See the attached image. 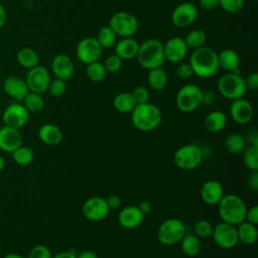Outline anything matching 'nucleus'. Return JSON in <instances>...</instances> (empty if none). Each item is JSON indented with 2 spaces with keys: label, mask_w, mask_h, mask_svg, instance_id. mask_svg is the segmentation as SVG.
I'll return each instance as SVG.
<instances>
[{
  "label": "nucleus",
  "mask_w": 258,
  "mask_h": 258,
  "mask_svg": "<svg viewBox=\"0 0 258 258\" xmlns=\"http://www.w3.org/2000/svg\"><path fill=\"white\" fill-rule=\"evenodd\" d=\"M188 63L192 69L194 75L201 79L214 77L220 69L218 52L214 48L206 45L192 50Z\"/></svg>",
  "instance_id": "1"
},
{
  "label": "nucleus",
  "mask_w": 258,
  "mask_h": 258,
  "mask_svg": "<svg viewBox=\"0 0 258 258\" xmlns=\"http://www.w3.org/2000/svg\"><path fill=\"white\" fill-rule=\"evenodd\" d=\"M162 120L160 109L149 102L138 104L131 112L133 126L140 131H152L156 129Z\"/></svg>",
  "instance_id": "2"
},
{
  "label": "nucleus",
  "mask_w": 258,
  "mask_h": 258,
  "mask_svg": "<svg viewBox=\"0 0 258 258\" xmlns=\"http://www.w3.org/2000/svg\"><path fill=\"white\" fill-rule=\"evenodd\" d=\"M218 211L223 222L237 226L245 221L247 207L239 196L227 194L218 204Z\"/></svg>",
  "instance_id": "3"
},
{
  "label": "nucleus",
  "mask_w": 258,
  "mask_h": 258,
  "mask_svg": "<svg viewBox=\"0 0 258 258\" xmlns=\"http://www.w3.org/2000/svg\"><path fill=\"white\" fill-rule=\"evenodd\" d=\"M135 58H137L140 67L147 71L161 68L165 60L163 42L157 38L146 39L139 45Z\"/></svg>",
  "instance_id": "4"
},
{
  "label": "nucleus",
  "mask_w": 258,
  "mask_h": 258,
  "mask_svg": "<svg viewBox=\"0 0 258 258\" xmlns=\"http://www.w3.org/2000/svg\"><path fill=\"white\" fill-rule=\"evenodd\" d=\"M218 91L221 96L232 101L243 98L247 92L245 80L240 74L226 73L218 81Z\"/></svg>",
  "instance_id": "5"
},
{
  "label": "nucleus",
  "mask_w": 258,
  "mask_h": 258,
  "mask_svg": "<svg viewBox=\"0 0 258 258\" xmlns=\"http://www.w3.org/2000/svg\"><path fill=\"white\" fill-rule=\"evenodd\" d=\"M203 101V91L194 84L183 85L177 92L175 103L179 111L190 113L196 111Z\"/></svg>",
  "instance_id": "6"
},
{
  "label": "nucleus",
  "mask_w": 258,
  "mask_h": 258,
  "mask_svg": "<svg viewBox=\"0 0 258 258\" xmlns=\"http://www.w3.org/2000/svg\"><path fill=\"white\" fill-rule=\"evenodd\" d=\"M185 233L186 230L183 222L175 218H170L160 224L157 230V239L161 244L171 246L179 243Z\"/></svg>",
  "instance_id": "7"
},
{
  "label": "nucleus",
  "mask_w": 258,
  "mask_h": 258,
  "mask_svg": "<svg viewBox=\"0 0 258 258\" xmlns=\"http://www.w3.org/2000/svg\"><path fill=\"white\" fill-rule=\"evenodd\" d=\"M203 160L202 148L194 143L185 144L179 147L173 155L175 165L183 170H192L197 168Z\"/></svg>",
  "instance_id": "8"
},
{
  "label": "nucleus",
  "mask_w": 258,
  "mask_h": 258,
  "mask_svg": "<svg viewBox=\"0 0 258 258\" xmlns=\"http://www.w3.org/2000/svg\"><path fill=\"white\" fill-rule=\"evenodd\" d=\"M109 26L121 37H132L139 28L137 18L130 12L119 11L112 15L109 21Z\"/></svg>",
  "instance_id": "9"
},
{
  "label": "nucleus",
  "mask_w": 258,
  "mask_h": 258,
  "mask_svg": "<svg viewBox=\"0 0 258 258\" xmlns=\"http://www.w3.org/2000/svg\"><path fill=\"white\" fill-rule=\"evenodd\" d=\"M212 237L218 247L226 250L234 248L239 242L236 226L225 222L214 227Z\"/></svg>",
  "instance_id": "10"
},
{
  "label": "nucleus",
  "mask_w": 258,
  "mask_h": 258,
  "mask_svg": "<svg viewBox=\"0 0 258 258\" xmlns=\"http://www.w3.org/2000/svg\"><path fill=\"white\" fill-rule=\"evenodd\" d=\"M24 80L30 92L43 94L47 91L51 78L48 70L45 67L38 64L28 70Z\"/></svg>",
  "instance_id": "11"
},
{
  "label": "nucleus",
  "mask_w": 258,
  "mask_h": 258,
  "mask_svg": "<svg viewBox=\"0 0 258 258\" xmlns=\"http://www.w3.org/2000/svg\"><path fill=\"white\" fill-rule=\"evenodd\" d=\"M29 120V112L19 102L9 104L3 111L2 121L5 126L21 129Z\"/></svg>",
  "instance_id": "12"
},
{
  "label": "nucleus",
  "mask_w": 258,
  "mask_h": 258,
  "mask_svg": "<svg viewBox=\"0 0 258 258\" xmlns=\"http://www.w3.org/2000/svg\"><path fill=\"white\" fill-rule=\"evenodd\" d=\"M103 52V48L99 44L96 37H85L83 38L77 46L76 54L78 59L85 63L89 64L94 61L99 60Z\"/></svg>",
  "instance_id": "13"
},
{
  "label": "nucleus",
  "mask_w": 258,
  "mask_h": 258,
  "mask_svg": "<svg viewBox=\"0 0 258 258\" xmlns=\"http://www.w3.org/2000/svg\"><path fill=\"white\" fill-rule=\"evenodd\" d=\"M109 207L106 199L102 197H92L88 199L83 207L82 212L86 219L92 222H100L104 220L109 214Z\"/></svg>",
  "instance_id": "14"
},
{
  "label": "nucleus",
  "mask_w": 258,
  "mask_h": 258,
  "mask_svg": "<svg viewBox=\"0 0 258 258\" xmlns=\"http://www.w3.org/2000/svg\"><path fill=\"white\" fill-rule=\"evenodd\" d=\"M198 8L191 2L178 4L171 13V22L174 26L184 28L191 25L198 17Z\"/></svg>",
  "instance_id": "15"
},
{
  "label": "nucleus",
  "mask_w": 258,
  "mask_h": 258,
  "mask_svg": "<svg viewBox=\"0 0 258 258\" xmlns=\"http://www.w3.org/2000/svg\"><path fill=\"white\" fill-rule=\"evenodd\" d=\"M187 50L188 47L186 46L184 39L179 36L171 37L163 43L164 58L173 63L180 62L184 59L187 54Z\"/></svg>",
  "instance_id": "16"
},
{
  "label": "nucleus",
  "mask_w": 258,
  "mask_h": 258,
  "mask_svg": "<svg viewBox=\"0 0 258 258\" xmlns=\"http://www.w3.org/2000/svg\"><path fill=\"white\" fill-rule=\"evenodd\" d=\"M231 118L238 124H248L254 116V110L251 103L243 98L233 100L230 105Z\"/></svg>",
  "instance_id": "17"
},
{
  "label": "nucleus",
  "mask_w": 258,
  "mask_h": 258,
  "mask_svg": "<svg viewBox=\"0 0 258 258\" xmlns=\"http://www.w3.org/2000/svg\"><path fill=\"white\" fill-rule=\"evenodd\" d=\"M22 145V134L19 129L3 125L0 127V150L5 153H12Z\"/></svg>",
  "instance_id": "18"
},
{
  "label": "nucleus",
  "mask_w": 258,
  "mask_h": 258,
  "mask_svg": "<svg viewBox=\"0 0 258 258\" xmlns=\"http://www.w3.org/2000/svg\"><path fill=\"white\" fill-rule=\"evenodd\" d=\"M3 90L5 94L16 102H22L26 94L29 92L24 79L12 75L7 77L3 82Z\"/></svg>",
  "instance_id": "19"
},
{
  "label": "nucleus",
  "mask_w": 258,
  "mask_h": 258,
  "mask_svg": "<svg viewBox=\"0 0 258 258\" xmlns=\"http://www.w3.org/2000/svg\"><path fill=\"white\" fill-rule=\"evenodd\" d=\"M225 191L222 183L215 179L207 180L201 187V198L209 206H216L224 197Z\"/></svg>",
  "instance_id": "20"
},
{
  "label": "nucleus",
  "mask_w": 258,
  "mask_h": 258,
  "mask_svg": "<svg viewBox=\"0 0 258 258\" xmlns=\"http://www.w3.org/2000/svg\"><path fill=\"white\" fill-rule=\"evenodd\" d=\"M51 71L55 78L67 81L74 75L75 67L72 58L67 54H57L51 60Z\"/></svg>",
  "instance_id": "21"
},
{
  "label": "nucleus",
  "mask_w": 258,
  "mask_h": 258,
  "mask_svg": "<svg viewBox=\"0 0 258 258\" xmlns=\"http://www.w3.org/2000/svg\"><path fill=\"white\" fill-rule=\"evenodd\" d=\"M144 215L136 206H128L123 208L118 215L119 224L125 229H135L143 222Z\"/></svg>",
  "instance_id": "22"
},
{
  "label": "nucleus",
  "mask_w": 258,
  "mask_h": 258,
  "mask_svg": "<svg viewBox=\"0 0 258 258\" xmlns=\"http://www.w3.org/2000/svg\"><path fill=\"white\" fill-rule=\"evenodd\" d=\"M139 43L133 37H122L115 43V54L122 60L133 59L136 57Z\"/></svg>",
  "instance_id": "23"
},
{
  "label": "nucleus",
  "mask_w": 258,
  "mask_h": 258,
  "mask_svg": "<svg viewBox=\"0 0 258 258\" xmlns=\"http://www.w3.org/2000/svg\"><path fill=\"white\" fill-rule=\"evenodd\" d=\"M219 68L228 73L240 74V57L238 53L231 48H226L218 53Z\"/></svg>",
  "instance_id": "24"
},
{
  "label": "nucleus",
  "mask_w": 258,
  "mask_h": 258,
  "mask_svg": "<svg viewBox=\"0 0 258 258\" xmlns=\"http://www.w3.org/2000/svg\"><path fill=\"white\" fill-rule=\"evenodd\" d=\"M38 138L43 144L54 146L60 143L62 139V133L56 125L52 123H46L41 125L38 129Z\"/></svg>",
  "instance_id": "25"
},
{
  "label": "nucleus",
  "mask_w": 258,
  "mask_h": 258,
  "mask_svg": "<svg viewBox=\"0 0 258 258\" xmlns=\"http://www.w3.org/2000/svg\"><path fill=\"white\" fill-rule=\"evenodd\" d=\"M226 124L227 117L222 111H212L204 120V127L210 133H218L222 131Z\"/></svg>",
  "instance_id": "26"
},
{
  "label": "nucleus",
  "mask_w": 258,
  "mask_h": 258,
  "mask_svg": "<svg viewBox=\"0 0 258 258\" xmlns=\"http://www.w3.org/2000/svg\"><path fill=\"white\" fill-rule=\"evenodd\" d=\"M16 60L20 67L29 70L39 64V55L35 49L26 46L17 51Z\"/></svg>",
  "instance_id": "27"
},
{
  "label": "nucleus",
  "mask_w": 258,
  "mask_h": 258,
  "mask_svg": "<svg viewBox=\"0 0 258 258\" xmlns=\"http://www.w3.org/2000/svg\"><path fill=\"white\" fill-rule=\"evenodd\" d=\"M237 234L239 242H242L245 245H252L257 241L258 230L256 225L244 221L237 225Z\"/></svg>",
  "instance_id": "28"
},
{
  "label": "nucleus",
  "mask_w": 258,
  "mask_h": 258,
  "mask_svg": "<svg viewBox=\"0 0 258 258\" xmlns=\"http://www.w3.org/2000/svg\"><path fill=\"white\" fill-rule=\"evenodd\" d=\"M180 247L184 255L189 257L198 256L202 251V241L195 234H186L180 240Z\"/></svg>",
  "instance_id": "29"
},
{
  "label": "nucleus",
  "mask_w": 258,
  "mask_h": 258,
  "mask_svg": "<svg viewBox=\"0 0 258 258\" xmlns=\"http://www.w3.org/2000/svg\"><path fill=\"white\" fill-rule=\"evenodd\" d=\"M148 86L154 91L163 90L168 83L167 73L162 68H155L148 71L147 75Z\"/></svg>",
  "instance_id": "30"
},
{
  "label": "nucleus",
  "mask_w": 258,
  "mask_h": 258,
  "mask_svg": "<svg viewBox=\"0 0 258 258\" xmlns=\"http://www.w3.org/2000/svg\"><path fill=\"white\" fill-rule=\"evenodd\" d=\"M114 108L120 113H131L136 107V102L131 93L122 92L115 96L113 100Z\"/></svg>",
  "instance_id": "31"
},
{
  "label": "nucleus",
  "mask_w": 258,
  "mask_h": 258,
  "mask_svg": "<svg viewBox=\"0 0 258 258\" xmlns=\"http://www.w3.org/2000/svg\"><path fill=\"white\" fill-rule=\"evenodd\" d=\"M225 148L234 154H239L246 148V140L239 133H231L224 140Z\"/></svg>",
  "instance_id": "32"
},
{
  "label": "nucleus",
  "mask_w": 258,
  "mask_h": 258,
  "mask_svg": "<svg viewBox=\"0 0 258 258\" xmlns=\"http://www.w3.org/2000/svg\"><path fill=\"white\" fill-rule=\"evenodd\" d=\"M41 95L42 94H38L30 91L26 94L22 102H23V106L26 108V110L29 113H38L43 109L44 99Z\"/></svg>",
  "instance_id": "33"
},
{
  "label": "nucleus",
  "mask_w": 258,
  "mask_h": 258,
  "mask_svg": "<svg viewBox=\"0 0 258 258\" xmlns=\"http://www.w3.org/2000/svg\"><path fill=\"white\" fill-rule=\"evenodd\" d=\"M12 159L14 162L20 166L29 165L34 159V153L30 147L21 145L15 149L12 153Z\"/></svg>",
  "instance_id": "34"
},
{
  "label": "nucleus",
  "mask_w": 258,
  "mask_h": 258,
  "mask_svg": "<svg viewBox=\"0 0 258 258\" xmlns=\"http://www.w3.org/2000/svg\"><path fill=\"white\" fill-rule=\"evenodd\" d=\"M96 38H97L99 44L101 45V47L103 49L104 48H111L117 42V35L109 25L103 26L99 30L98 35H97Z\"/></svg>",
  "instance_id": "35"
},
{
  "label": "nucleus",
  "mask_w": 258,
  "mask_h": 258,
  "mask_svg": "<svg viewBox=\"0 0 258 258\" xmlns=\"http://www.w3.org/2000/svg\"><path fill=\"white\" fill-rule=\"evenodd\" d=\"M183 39L188 48L196 49V48H199V47L205 45L206 40H207V35L201 29H194V30L189 31Z\"/></svg>",
  "instance_id": "36"
},
{
  "label": "nucleus",
  "mask_w": 258,
  "mask_h": 258,
  "mask_svg": "<svg viewBox=\"0 0 258 258\" xmlns=\"http://www.w3.org/2000/svg\"><path fill=\"white\" fill-rule=\"evenodd\" d=\"M243 160L246 167L252 171L258 170V145H250L243 151Z\"/></svg>",
  "instance_id": "37"
},
{
  "label": "nucleus",
  "mask_w": 258,
  "mask_h": 258,
  "mask_svg": "<svg viewBox=\"0 0 258 258\" xmlns=\"http://www.w3.org/2000/svg\"><path fill=\"white\" fill-rule=\"evenodd\" d=\"M86 73H87L88 78L91 81L96 82V83L103 81L106 77V74H107L103 62H101L99 60L87 64Z\"/></svg>",
  "instance_id": "38"
},
{
  "label": "nucleus",
  "mask_w": 258,
  "mask_h": 258,
  "mask_svg": "<svg viewBox=\"0 0 258 258\" xmlns=\"http://www.w3.org/2000/svg\"><path fill=\"white\" fill-rule=\"evenodd\" d=\"M213 229L214 227L207 220H199L194 226L195 235L198 236L200 239L211 237L213 233Z\"/></svg>",
  "instance_id": "39"
},
{
  "label": "nucleus",
  "mask_w": 258,
  "mask_h": 258,
  "mask_svg": "<svg viewBox=\"0 0 258 258\" xmlns=\"http://www.w3.org/2000/svg\"><path fill=\"white\" fill-rule=\"evenodd\" d=\"M219 6L228 13H238L240 12L245 4V0H218Z\"/></svg>",
  "instance_id": "40"
},
{
  "label": "nucleus",
  "mask_w": 258,
  "mask_h": 258,
  "mask_svg": "<svg viewBox=\"0 0 258 258\" xmlns=\"http://www.w3.org/2000/svg\"><path fill=\"white\" fill-rule=\"evenodd\" d=\"M122 63H123V60L119 56H117L116 54H111L107 56L103 64L107 73L115 74L121 70Z\"/></svg>",
  "instance_id": "41"
},
{
  "label": "nucleus",
  "mask_w": 258,
  "mask_h": 258,
  "mask_svg": "<svg viewBox=\"0 0 258 258\" xmlns=\"http://www.w3.org/2000/svg\"><path fill=\"white\" fill-rule=\"evenodd\" d=\"M47 91L53 97H60L67 91V83L63 80L55 78L54 80L50 81Z\"/></svg>",
  "instance_id": "42"
},
{
  "label": "nucleus",
  "mask_w": 258,
  "mask_h": 258,
  "mask_svg": "<svg viewBox=\"0 0 258 258\" xmlns=\"http://www.w3.org/2000/svg\"><path fill=\"white\" fill-rule=\"evenodd\" d=\"M27 258H52V255L47 246L36 245L29 251Z\"/></svg>",
  "instance_id": "43"
},
{
  "label": "nucleus",
  "mask_w": 258,
  "mask_h": 258,
  "mask_svg": "<svg viewBox=\"0 0 258 258\" xmlns=\"http://www.w3.org/2000/svg\"><path fill=\"white\" fill-rule=\"evenodd\" d=\"M136 104H144L149 100V92L144 86H137L131 93Z\"/></svg>",
  "instance_id": "44"
},
{
  "label": "nucleus",
  "mask_w": 258,
  "mask_h": 258,
  "mask_svg": "<svg viewBox=\"0 0 258 258\" xmlns=\"http://www.w3.org/2000/svg\"><path fill=\"white\" fill-rule=\"evenodd\" d=\"M175 76L180 80H189L194 76L192 69L188 62H181L175 69Z\"/></svg>",
  "instance_id": "45"
},
{
  "label": "nucleus",
  "mask_w": 258,
  "mask_h": 258,
  "mask_svg": "<svg viewBox=\"0 0 258 258\" xmlns=\"http://www.w3.org/2000/svg\"><path fill=\"white\" fill-rule=\"evenodd\" d=\"M245 80V86L247 90L256 91L258 89V74L251 73Z\"/></svg>",
  "instance_id": "46"
},
{
  "label": "nucleus",
  "mask_w": 258,
  "mask_h": 258,
  "mask_svg": "<svg viewBox=\"0 0 258 258\" xmlns=\"http://www.w3.org/2000/svg\"><path fill=\"white\" fill-rule=\"evenodd\" d=\"M245 221L252 223L254 225L258 224V207L257 206H253L250 209H247Z\"/></svg>",
  "instance_id": "47"
},
{
  "label": "nucleus",
  "mask_w": 258,
  "mask_h": 258,
  "mask_svg": "<svg viewBox=\"0 0 258 258\" xmlns=\"http://www.w3.org/2000/svg\"><path fill=\"white\" fill-rule=\"evenodd\" d=\"M199 4H200V7L206 11L214 10L219 6L218 0H200Z\"/></svg>",
  "instance_id": "48"
},
{
  "label": "nucleus",
  "mask_w": 258,
  "mask_h": 258,
  "mask_svg": "<svg viewBox=\"0 0 258 258\" xmlns=\"http://www.w3.org/2000/svg\"><path fill=\"white\" fill-rule=\"evenodd\" d=\"M106 202L110 210H116L121 206V199L117 195H111L110 197H108V199H106Z\"/></svg>",
  "instance_id": "49"
},
{
  "label": "nucleus",
  "mask_w": 258,
  "mask_h": 258,
  "mask_svg": "<svg viewBox=\"0 0 258 258\" xmlns=\"http://www.w3.org/2000/svg\"><path fill=\"white\" fill-rule=\"evenodd\" d=\"M248 185L254 191H257V189H258V172H257V170L253 171L249 175V177H248Z\"/></svg>",
  "instance_id": "50"
},
{
  "label": "nucleus",
  "mask_w": 258,
  "mask_h": 258,
  "mask_svg": "<svg viewBox=\"0 0 258 258\" xmlns=\"http://www.w3.org/2000/svg\"><path fill=\"white\" fill-rule=\"evenodd\" d=\"M137 208L139 209V211H140L143 215H146V214L150 213V211H151V209H152V205H151V203H150L149 201L144 200V201L140 202V204L137 206Z\"/></svg>",
  "instance_id": "51"
},
{
  "label": "nucleus",
  "mask_w": 258,
  "mask_h": 258,
  "mask_svg": "<svg viewBox=\"0 0 258 258\" xmlns=\"http://www.w3.org/2000/svg\"><path fill=\"white\" fill-rule=\"evenodd\" d=\"M77 258H98V256L93 251L85 250V251H82L81 253L77 254Z\"/></svg>",
  "instance_id": "52"
},
{
  "label": "nucleus",
  "mask_w": 258,
  "mask_h": 258,
  "mask_svg": "<svg viewBox=\"0 0 258 258\" xmlns=\"http://www.w3.org/2000/svg\"><path fill=\"white\" fill-rule=\"evenodd\" d=\"M52 258H77V254L73 251H64V252H59Z\"/></svg>",
  "instance_id": "53"
},
{
  "label": "nucleus",
  "mask_w": 258,
  "mask_h": 258,
  "mask_svg": "<svg viewBox=\"0 0 258 258\" xmlns=\"http://www.w3.org/2000/svg\"><path fill=\"white\" fill-rule=\"evenodd\" d=\"M7 20V12L2 4H0V28L3 27Z\"/></svg>",
  "instance_id": "54"
},
{
  "label": "nucleus",
  "mask_w": 258,
  "mask_h": 258,
  "mask_svg": "<svg viewBox=\"0 0 258 258\" xmlns=\"http://www.w3.org/2000/svg\"><path fill=\"white\" fill-rule=\"evenodd\" d=\"M3 258H25V257L18 253H8Z\"/></svg>",
  "instance_id": "55"
},
{
  "label": "nucleus",
  "mask_w": 258,
  "mask_h": 258,
  "mask_svg": "<svg viewBox=\"0 0 258 258\" xmlns=\"http://www.w3.org/2000/svg\"><path fill=\"white\" fill-rule=\"evenodd\" d=\"M5 166H6V160H5V158L0 154V172L5 168Z\"/></svg>",
  "instance_id": "56"
}]
</instances>
